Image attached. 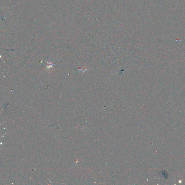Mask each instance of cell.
Here are the masks:
<instances>
[{
    "label": "cell",
    "mask_w": 185,
    "mask_h": 185,
    "mask_svg": "<svg viewBox=\"0 0 185 185\" xmlns=\"http://www.w3.org/2000/svg\"><path fill=\"white\" fill-rule=\"evenodd\" d=\"M47 64H48V66H47V67H49V68H51V67H52L53 68V67L52 66L53 65H55V64H53L52 63V62H47Z\"/></svg>",
    "instance_id": "obj_1"
}]
</instances>
